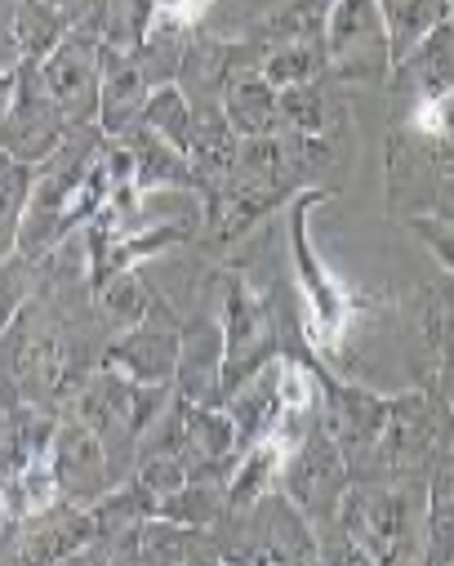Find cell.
<instances>
[{
	"instance_id": "obj_34",
	"label": "cell",
	"mask_w": 454,
	"mask_h": 566,
	"mask_svg": "<svg viewBox=\"0 0 454 566\" xmlns=\"http://www.w3.org/2000/svg\"><path fill=\"white\" fill-rule=\"evenodd\" d=\"M427 388L441 397V406H445V415H450V429H454V375L441 379V384H427Z\"/></svg>"
},
{
	"instance_id": "obj_8",
	"label": "cell",
	"mask_w": 454,
	"mask_h": 566,
	"mask_svg": "<svg viewBox=\"0 0 454 566\" xmlns=\"http://www.w3.org/2000/svg\"><path fill=\"white\" fill-rule=\"evenodd\" d=\"M98 50H103V36L67 32L41 59L45 90H50V98L59 103V112L72 129L98 125Z\"/></svg>"
},
{
	"instance_id": "obj_6",
	"label": "cell",
	"mask_w": 454,
	"mask_h": 566,
	"mask_svg": "<svg viewBox=\"0 0 454 566\" xmlns=\"http://www.w3.org/2000/svg\"><path fill=\"white\" fill-rule=\"evenodd\" d=\"M326 72L357 85L392 81V36L383 0H335L326 19Z\"/></svg>"
},
{
	"instance_id": "obj_24",
	"label": "cell",
	"mask_w": 454,
	"mask_h": 566,
	"mask_svg": "<svg viewBox=\"0 0 454 566\" xmlns=\"http://www.w3.org/2000/svg\"><path fill=\"white\" fill-rule=\"evenodd\" d=\"M142 125L151 134H161L166 144H175L179 153L192 148V98L179 81H161L151 85L147 94V107H142Z\"/></svg>"
},
{
	"instance_id": "obj_20",
	"label": "cell",
	"mask_w": 454,
	"mask_h": 566,
	"mask_svg": "<svg viewBox=\"0 0 454 566\" xmlns=\"http://www.w3.org/2000/svg\"><path fill=\"white\" fill-rule=\"evenodd\" d=\"M414 308H419V331H423V344H427V357H432V379L427 384H441V379L454 375V276L423 286Z\"/></svg>"
},
{
	"instance_id": "obj_9",
	"label": "cell",
	"mask_w": 454,
	"mask_h": 566,
	"mask_svg": "<svg viewBox=\"0 0 454 566\" xmlns=\"http://www.w3.org/2000/svg\"><path fill=\"white\" fill-rule=\"evenodd\" d=\"M50 464H54V482H59V500H72L81 509L98 504L112 486H116V469L107 447L98 442V433L85 419H63L54 423L50 438Z\"/></svg>"
},
{
	"instance_id": "obj_32",
	"label": "cell",
	"mask_w": 454,
	"mask_h": 566,
	"mask_svg": "<svg viewBox=\"0 0 454 566\" xmlns=\"http://www.w3.org/2000/svg\"><path fill=\"white\" fill-rule=\"evenodd\" d=\"M23 50L14 45V36H0V116L10 112L14 103V90H19V76H23Z\"/></svg>"
},
{
	"instance_id": "obj_31",
	"label": "cell",
	"mask_w": 454,
	"mask_h": 566,
	"mask_svg": "<svg viewBox=\"0 0 454 566\" xmlns=\"http://www.w3.org/2000/svg\"><path fill=\"white\" fill-rule=\"evenodd\" d=\"M28 263L32 259H19V263L6 259V263H0V331L19 317V308L28 300Z\"/></svg>"
},
{
	"instance_id": "obj_21",
	"label": "cell",
	"mask_w": 454,
	"mask_h": 566,
	"mask_svg": "<svg viewBox=\"0 0 454 566\" xmlns=\"http://www.w3.org/2000/svg\"><path fill=\"white\" fill-rule=\"evenodd\" d=\"M258 72L272 90H289V85H317V76L326 72V36H289V41H272L258 59Z\"/></svg>"
},
{
	"instance_id": "obj_35",
	"label": "cell",
	"mask_w": 454,
	"mask_h": 566,
	"mask_svg": "<svg viewBox=\"0 0 454 566\" xmlns=\"http://www.w3.org/2000/svg\"><path fill=\"white\" fill-rule=\"evenodd\" d=\"M450 10H454V0H450Z\"/></svg>"
},
{
	"instance_id": "obj_5",
	"label": "cell",
	"mask_w": 454,
	"mask_h": 566,
	"mask_svg": "<svg viewBox=\"0 0 454 566\" xmlns=\"http://www.w3.org/2000/svg\"><path fill=\"white\" fill-rule=\"evenodd\" d=\"M330 197H335L330 188H303V192L289 197V254H294V268H298V286H303V295H308V308H313L308 339L317 348H335L344 339L348 322H352V308H357V300L326 272V263L317 259L313 237H308L313 210L321 201H330Z\"/></svg>"
},
{
	"instance_id": "obj_30",
	"label": "cell",
	"mask_w": 454,
	"mask_h": 566,
	"mask_svg": "<svg viewBox=\"0 0 454 566\" xmlns=\"http://www.w3.org/2000/svg\"><path fill=\"white\" fill-rule=\"evenodd\" d=\"M32 184H36V166H28V161H19V157H10L6 148H0V214L23 219Z\"/></svg>"
},
{
	"instance_id": "obj_10",
	"label": "cell",
	"mask_w": 454,
	"mask_h": 566,
	"mask_svg": "<svg viewBox=\"0 0 454 566\" xmlns=\"http://www.w3.org/2000/svg\"><path fill=\"white\" fill-rule=\"evenodd\" d=\"M313 370H317V388H321V415L330 419V429H335V438H339V447L352 464V478H357L366 469L379 433H383L388 397H379L370 388H357V384H344L317 361H313Z\"/></svg>"
},
{
	"instance_id": "obj_23",
	"label": "cell",
	"mask_w": 454,
	"mask_h": 566,
	"mask_svg": "<svg viewBox=\"0 0 454 566\" xmlns=\"http://www.w3.org/2000/svg\"><path fill=\"white\" fill-rule=\"evenodd\" d=\"M423 562H454V460L450 455H441V469L427 478Z\"/></svg>"
},
{
	"instance_id": "obj_17",
	"label": "cell",
	"mask_w": 454,
	"mask_h": 566,
	"mask_svg": "<svg viewBox=\"0 0 454 566\" xmlns=\"http://www.w3.org/2000/svg\"><path fill=\"white\" fill-rule=\"evenodd\" d=\"M392 90L410 98H441L454 94V23H441L414 54L392 67Z\"/></svg>"
},
{
	"instance_id": "obj_25",
	"label": "cell",
	"mask_w": 454,
	"mask_h": 566,
	"mask_svg": "<svg viewBox=\"0 0 454 566\" xmlns=\"http://www.w3.org/2000/svg\"><path fill=\"white\" fill-rule=\"evenodd\" d=\"M67 19L59 14L54 0H19V10H14V45L23 50L28 63H41L63 36H67Z\"/></svg>"
},
{
	"instance_id": "obj_4",
	"label": "cell",
	"mask_w": 454,
	"mask_h": 566,
	"mask_svg": "<svg viewBox=\"0 0 454 566\" xmlns=\"http://www.w3.org/2000/svg\"><path fill=\"white\" fill-rule=\"evenodd\" d=\"M285 322L241 272L223 276V397L285 353Z\"/></svg>"
},
{
	"instance_id": "obj_19",
	"label": "cell",
	"mask_w": 454,
	"mask_h": 566,
	"mask_svg": "<svg viewBox=\"0 0 454 566\" xmlns=\"http://www.w3.org/2000/svg\"><path fill=\"white\" fill-rule=\"evenodd\" d=\"M219 107L228 116V125L241 138H258V134H281L276 129V90L263 81L258 67L236 72L223 90H219Z\"/></svg>"
},
{
	"instance_id": "obj_33",
	"label": "cell",
	"mask_w": 454,
	"mask_h": 566,
	"mask_svg": "<svg viewBox=\"0 0 454 566\" xmlns=\"http://www.w3.org/2000/svg\"><path fill=\"white\" fill-rule=\"evenodd\" d=\"M14 250H19V219L0 214V263L14 259Z\"/></svg>"
},
{
	"instance_id": "obj_14",
	"label": "cell",
	"mask_w": 454,
	"mask_h": 566,
	"mask_svg": "<svg viewBox=\"0 0 454 566\" xmlns=\"http://www.w3.org/2000/svg\"><path fill=\"white\" fill-rule=\"evenodd\" d=\"M236 153H241V134L228 125L219 98L192 103V148H188V161L197 170L201 201L228 184V175L236 170Z\"/></svg>"
},
{
	"instance_id": "obj_13",
	"label": "cell",
	"mask_w": 454,
	"mask_h": 566,
	"mask_svg": "<svg viewBox=\"0 0 454 566\" xmlns=\"http://www.w3.org/2000/svg\"><path fill=\"white\" fill-rule=\"evenodd\" d=\"M175 397L197 406H223V322L197 317L183 326Z\"/></svg>"
},
{
	"instance_id": "obj_7",
	"label": "cell",
	"mask_w": 454,
	"mask_h": 566,
	"mask_svg": "<svg viewBox=\"0 0 454 566\" xmlns=\"http://www.w3.org/2000/svg\"><path fill=\"white\" fill-rule=\"evenodd\" d=\"M67 134H72V125L63 120L59 103L50 98L41 63H23L14 103H10L6 116H0V148H6L10 157H19V161H28V166H41L59 153V144Z\"/></svg>"
},
{
	"instance_id": "obj_26",
	"label": "cell",
	"mask_w": 454,
	"mask_h": 566,
	"mask_svg": "<svg viewBox=\"0 0 454 566\" xmlns=\"http://www.w3.org/2000/svg\"><path fill=\"white\" fill-rule=\"evenodd\" d=\"M94 300H98L103 317H107L112 326H120V331H129V326L147 322L151 313L161 308L157 300H151V291L138 281V272H134V268H125V272H116L112 281H103V286L94 291Z\"/></svg>"
},
{
	"instance_id": "obj_29",
	"label": "cell",
	"mask_w": 454,
	"mask_h": 566,
	"mask_svg": "<svg viewBox=\"0 0 454 566\" xmlns=\"http://www.w3.org/2000/svg\"><path fill=\"white\" fill-rule=\"evenodd\" d=\"M157 23V0H107V32L103 41L116 50L138 54Z\"/></svg>"
},
{
	"instance_id": "obj_1",
	"label": "cell",
	"mask_w": 454,
	"mask_h": 566,
	"mask_svg": "<svg viewBox=\"0 0 454 566\" xmlns=\"http://www.w3.org/2000/svg\"><path fill=\"white\" fill-rule=\"evenodd\" d=\"M339 535H348L366 562L423 557L427 535V482L419 473H361L339 500Z\"/></svg>"
},
{
	"instance_id": "obj_2",
	"label": "cell",
	"mask_w": 454,
	"mask_h": 566,
	"mask_svg": "<svg viewBox=\"0 0 454 566\" xmlns=\"http://www.w3.org/2000/svg\"><path fill=\"white\" fill-rule=\"evenodd\" d=\"M450 447H454L450 415H445L441 397L423 384L414 392L388 397L383 433H379V442H374V451H370L361 473H419L427 460L445 455Z\"/></svg>"
},
{
	"instance_id": "obj_3",
	"label": "cell",
	"mask_w": 454,
	"mask_h": 566,
	"mask_svg": "<svg viewBox=\"0 0 454 566\" xmlns=\"http://www.w3.org/2000/svg\"><path fill=\"white\" fill-rule=\"evenodd\" d=\"M348 482H352V464L330 429V419L317 410L313 423L303 429L298 447L281 464V491L298 504V513L313 526H330V522H339V500H344Z\"/></svg>"
},
{
	"instance_id": "obj_18",
	"label": "cell",
	"mask_w": 454,
	"mask_h": 566,
	"mask_svg": "<svg viewBox=\"0 0 454 566\" xmlns=\"http://www.w3.org/2000/svg\"><path fill=\"white\" fill-rule=\"evenodd\" d=\"M285 455H289V447H285V438H276V433H267L263 442H254L250 451H241V460H236L232 473H228V513L241 517V513H250L267 491H276Z\"/></svg>"
},
{
	"instance_id": "obj_28",
	"label": "cell",
	"mask_w": 454,
	"mask_h": 566,
	"mask_svg": "<svg viewBox=\"0 0 454 566\" xmlns=\"http://www.w3.org/2000/svg\"><path fill=\"white\" fill-rule=\"evenodd\" d=\"M63 366H67V357H63V348H59L54 335H36L19 353V379H23V388L32 397L59 392L63 388Z\"/></svg>"
},
{
	"instance_id": "obj_22",
	"label": "cell",
	"mask_w": 454,
	"mask_h": 566,
	"mask_svg": "<svg viewBox=\"0 0 454 566\" xmlns=\"http://www.w3.org/2000/svg\"><path fill=\"white\" fill-rule=\"evenodd\" d=\"M383 19H388V36H392V67H397L441 23H450L454 10H450V0H383Z\"/></svg>"
},
{
	"instance_id": "obj_11",
	"label": "cell",
	"mask_w": 454,
	"mask_h": 566,
	"mask_svg": "<svg viewBox=\"0 0 454 566\" xmlns=\"http://www.w3.org/2000/svg\"><path fill=\"white\" fill-rule=\"evenodd\" d=\"M179 344H183V331L170 326V322L157 326V313H151L147 322L120 331V339L107 344L103 366L120 370L125 379H138V384H175Z\"/></svg>"
},
{
	"instance_id": "obj_16",
	"label": "cell",
	"mask_w": 454,
	"mask_h": 566,
	"mask_svg": "<svg viewBox=\"0 0 454 566\" xmlns=\"http://www.w3.org/2000/svg\"><path fill=\"white\" fill-rule=\"evenodd\" d=\"M134 157V184L138 192H201L197 188V170L188 161V153H179L175 144H166L161 134H151L142 120L120 138Z\"/></svg>"
},
{
	"instance_id": "obj_15",
	"label": "cell",
	"mask_w": 454,
	"mask_h": 566,
	"mask_svg": "<svg viewBox=\"0 0 454 566\" xmlns=\"http://www.w3.org/2000/svg\"><path fill=\"white\" fill-rule=\"evenodd\" d=\"M89 539H98L89 509L72 504V500H54L45 513L28 517L23 531V557L28 562H59V557H76L89 548Z\"/></svg>"
},
{
	"instance_id": "obj_12",
	"label": "cell",
	"mask_w": 454,
	"mask_h": 566,
	"mask_svg": "<svg viewBox=\"0 0 454 566\" xmlns=\"http://www.w3.org/2000/svg\"><path fill=\"white\" fill-rule=\"evenodd\" d=\"M147 94H151V81L142 72L138 54L103 41V50H98V129L107 138H125L142 120Z\"/></svg>"
},
{
	"instance_id": "obj_27",
	"label": "cell",
	"mask_w": 454,
	"mask_h": 566,
	"mask_svg": "<svg viewBox=\"0 0 454 566\" xmlns=\"http://www.w3.org/2000/svg\"><path fill=\"white\" fill-rule=\"evenodd\" d=\"M276 129H281V134H326V129H330L326 94H321L317 85L276 90Z\"/></svg>"
}]
</instances>
